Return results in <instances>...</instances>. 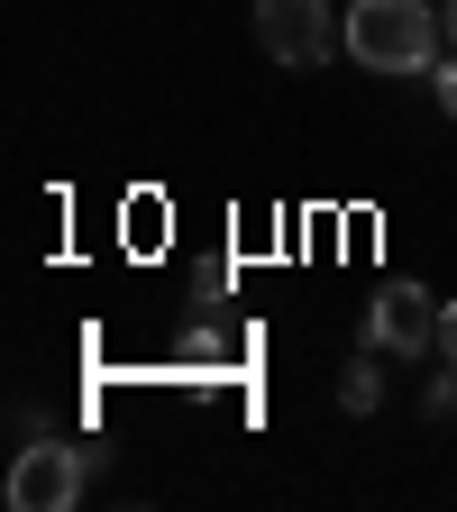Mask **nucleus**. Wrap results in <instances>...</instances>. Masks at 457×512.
<instances>
[{"label":"nucleus","mask_w":457,"mask_h":512,"mask_svg":"<svg viewBox=\"0 0 457 512\" xmlns=\"http://www.w3.org/2000/svg\"><path fill=\"white\" fill-rule=\"evenodd\" d=\"M439 46H448V28L430 0H348V55L366 74H421L430 83Z\"/></svg>","instance_id":"1"},{"label":"nucleus","mask_w":457,"mask_h":512,"mask_svg":"<svg viewBox=\"0 0 457 512\" xmlns=\"http://www.w3.org/2000/svg\"><path fill=\"white\" fill-rule=\"evenodd\" d=\"M101 467V448H74V439H28L19 448V458H10V503L19 512H64V503H74L83 494V476Z\"/></svg>","instance_id":"2"},{"label":"nucleus","mask_w":457,"mask_h":512,"mask_svg":"<svg viewBox=\"0 0 457 512\" xmlns=\"http://www.w3.org/2000/svg\"><path fill=\"white\" fill-rule=\"evenodd\" d=\"M256 46L275 64H330L339 55V10L330 0H256Z\"/></svg>","instance_id":"3"},{"label":"nucleus","mask_w":457,"mask_h":512,"mask_svg":"<svg viewBox=\"0 0 457 512\" xmlns=\"http://www.w3.org/2000/svg\"><path fill=\"white\" fill-rule=\"evenodd\" d=\"M439 311L448 302H430L421 284H375V302H366V348H384V357L439 348Z\"/></svg>","instance_id":"4"},{"label":"nucleus","mask_w":457,"mask_h":512,"mask_svg":"<svg viewBox=\"0 0 457 512\" xmlns=\"http://www.w3.org/2000/svg\"><path fill=\"white\" fill-rule=\"evenodd\" d=\"M375 357H384V348H375ZM375 357H348V375H339V403H348V412H375V403H384Z\"/></svg>","instance_id":"5"},{"label":"nucleus","mask_w":457,"mask_h":512,"mask_svg":"<svg viewBox=\"0 0 457 512\" xmlns=\"http://www.w3.org/2000/svg\"><path fill=\"white\" fill-rule=\"evenodd\" d=\"M421 412H457V366H448V357H439V375L421 384Z\"/></svg>","instance_id":"6"},{"label":"nucleus","mask_w":457,"mask_h":512,"mask_svg":"<svg viewBox=\"0 0 457 512\" xmlns=\"http://www.w3.org/2000/svg\"><path fill=\"white\" fill-rule=\"evenodd\" d=\"M430 83H439V110L457 119V55H439V64H430Z\"/></svg>","instance_id":"7"},{"label":"nucleus","mask_w":457,"mask_h":512,"mask_svg":"<svg viewBox=\"0 0 457 512\" xmlns=\"http://www.w3.org/2000/svg\"><path fill=\"white\" fill-rule=\"evenodd\" d=\"M439 357H448V366H457V302H448V311H439Z\"/></svg>","instance_id":"8"},{"label":"nucleus","mask_w":457,"mask_h":512,"mask_svg":"<svg viewBox=\"0 0 457 512\" xmlns=\"http://www.w3.org/2000/svg\"><path fill=\"white\" fill-rule=\"evenodd\" d=\"M439 28H448V46H457V0H448V10H439Z\"/></svg>","instance_id":"9"}]
</instances>
